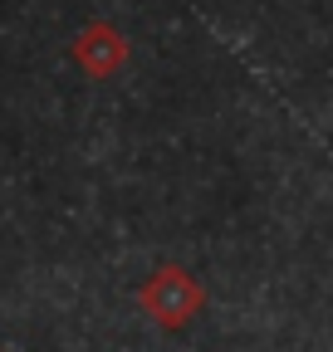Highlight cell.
I'll list each match as a JSON object with an SVG mask.
<instances>
[{
	"instance_id": "1",
	"label": "cell",
	"mask_w": 333,
	"mask_h": 352,
	"mask_svg": "<svg viewBox=\"0 0 333 352\" xmlns=\"http://www.w3.org/2000/svg\"><path fill=\"white\" fill-rule=\"evenodd\" d=\"M138 308L166 333H182L196 323V314L206 308V289L186 264H157V270L138 284Z\"/></svg>"
},
{
	"instance_id": "2",
	"label": "cell",
	"mask_w": 333,
	"mask_h": 352,
	"mask_svg": "<svg viewBox=\"0 0 333 352\" xmlns=\"http://www.w3.org/2000/svg\"><path fill=\"white\" fill-rule=\"evenodd\" d=\"M74 64L89 78H113L122 64H128V39H122V30L108 25V20L83 25L78 39H74Z\"/></svg>"
}]
</instances>
